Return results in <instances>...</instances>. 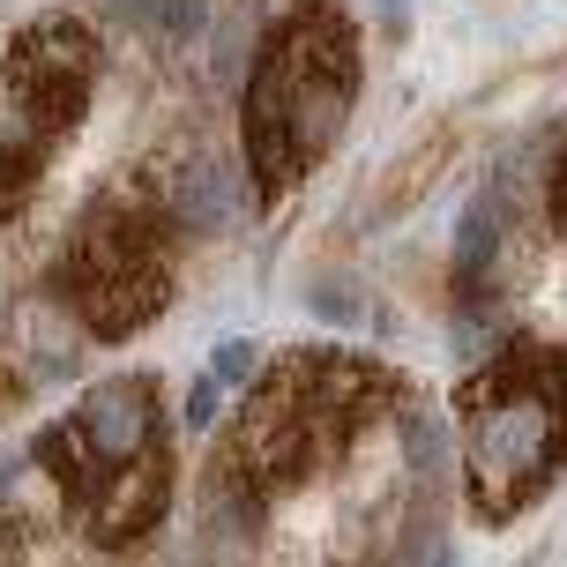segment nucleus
Wrapping results in <instances>:
<instances>
[{
	"instance_id": "nucleus-1",
	"label": "nucleus",
	"mask_w": 567,
	"mask_h": 567,
	"mask_svg": "<svg viewBox=\"0 0 567 567\" xmlns=\"http://www.w3.org/2000/svg\"><path fill=\"white\" fill-rule=\"evenodd\" d=\"M419 411V381L396 359L351 343H299L247 373V396L217 419V449L202 463V530L261 538L299 493L343 478L359 455Z\"/></svg>"
},
{
	"instance_id": "nucleus-2",
	"label": "nucleus",
	"mask_w": 567,
	"mask_h": 567,
	"mask_svg": "<svg viewBox=\"0 0 567 567\" xmlns=\"http://www.w3.org/2000/svg\"><path fill=\"white\" fill-rule=\"evenodd\" d=\"M367 90V38L337 0H299L261 30L247 90H239V172L247 202L277 209L299 195L359 113Z\"/></svg>"
},
{
	"instance_id": "nucleus-3",
	"label": "nucleus",
	"mask_w": 567,
	"mask_h": 567,
	"mask_svg": "<svg viewBox=\"0 0 567 567\" xmlns=\"http://www.w3.org/2000/svg\"><path fill=\"white\" fill-rule=\"evenodd\" d=\"M30 463L53 478L68 523L97 553H135L172 515V433L157 373H105L68 403L38 441Z\"/></svg>"
},
{
	"instance_id": "nucleus-4",
	"label": "nucleus",
	"mask_w": 567,
	"mask_h": 567,
	"mask_svg": "<svg viewBox=\"0 0 567 567\" xmlns=\"http://www.w3.org/2000/svg\"><path fill=\"white\" fill-rule=\"evenodd\" d=\"M463 441V508L485 530H508L567 478V343L501 337L449 389Z\"/></svg>"
},
{
	"instance_id": "nucleus-5",
	"label": "nucleus",
	"mask_w": 567,
	"mask_h": 567,
	"mask_svg": "<svg viewBox=\"0 0 567 567\" xmlns=\"http://www.w3.org/2000/svg\"><path fill=\"white\" fill-rule=\"evenodd\" d=\"M179 217L165 209V187L150 179H120L90 202L68 247L53 261V299L75 313V329L97 343H127L142 337L157 313L172 307L179 284Z\"/></svg>"
},
{
	"instance_id": "nucleus-6",
	"label": "nucleus",
	"mask_w": 567,
	"mask_h": 567,
	"mask_svg": "<svg viewBox=\"0 0 567 567\" xmlns=\"http://www.w3.org/2000/svg\"><path fill=\"white\" fill-rule=\"evenodd\" d=\"M105 45L83 16H38L0 45V225L23 217L60 150L83 135Z\"/></svg>"
},
{
	"instance_id": "nucleus-7",
	"label": "nucleus",
	"mask_w": 567,
	"mask_h": 567,
	"mask_svg": "<svg viewBox=\"0 0 567 567\" xmlns=\"http://www.w3.org/2000/svg\"><path fill=\"white\" fill-rule=\"evenodd\" d=\"M538 179H545V187H538V195H545V231H553V239L567 247V127L553 135V150H545V172H538Z\"/></svg>"
},
{
	"instance_id": "nucleus-8",
	"label": "nucleus",
	"mask_w": 567,
	"mask_h": 567,
	"mask_svg": "<svg viewBox=\"0 0 567 567\" xmlns=\"http://www.w3.org/2000/svg\"><path fill=\"white\" fill-rule=\"evenodd\" d=\"M261 367V351L247 337H225L217 343V359H209V373H217V381H225V389H247V373Z\"/></svg>"
},
{
	"instance_id": "nucleus-9",
	"label": "nucleus",
	"mask_w": 567,
	"mask_h": 567,
	"mask_svg": "<svg viewBox=\"0 0 567 567\" xmlns=\"http://www.w3.org/2000/svg\"><path fill=\"white\" fill-rule=\"evenodd\" d=\"M217 396H225V381H217V373H202L195 389H187V433H209V425H217Z\"/></svg>"
},
{
	"instance_id": "nucleus-10",
	"label": "nucleus",
	"mask_w": 567,
	"mask_h": 567,
	"mask_svg": "<svg viewBox=\"0 0 567 567\" xmlns=\"http://www.w3.org/2000/svg\"><path fill=\"white\" fill-rule=\"evenodd\" d=\"M8 478V471H0ZM30 553V515H16L8 501H0V560H23Z\"/></svg>"
},
{
	"instance_id": "nucleus-11",
	"label": "nucleus",
	"mask_w": 567,
	"mask_h": 567,
	"mask_svg": "<svg viewBox=\"0 0 567 567\" xmlns=\"http://www.w3.org/2000/svg\"><path fill=\"white\" fill-rule=\"evenodd\" d=\"M30 396V373L16 367V359H8V351H0V419H8V411H16V403Z\"/></svg>"
},
{
	"instance_id": "nucleus-12",
	"label": "nucleus",
	"mask_w": 567,
	"mask_h": 567,
	"mask_svg": "<svg viewBox=\"0 0 567 567\" xmlns=\"http://www.w3.org/2000/svg\"><path fill=\"white\" fill-rule=\"evenodd\" d=\"M381 8H389V16H403V0H381Z\"/></svg>"
}]
</instances>
